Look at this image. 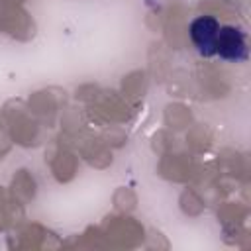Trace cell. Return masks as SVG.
Instances as JSON below:
<instances>
[{
	"label": "cell",
	"mask_w": 251,
	"mask_h": 251,
	"mask_svg": "<svg viewBox=\"0 0 251 251\" xmlns=\"http://www.w3.org/2000/svg\"><path fill=\"white\" fill-rule=\"evenodd\" d=\"M216 53L226 61H243L247 59L245 33L235 25H220L216 37Z\"/></svg>",
	"instance_id": "6da1fadb"
},
{
	"label": "cell",
	"mask_w": 251,
	"mask_h": 251,
	"mask_svg": "<svg viewBox=\"0 0 251 251\" xmlns=\"http://www.w3.org/2000/svg\"><path fill=\"white\" fill-rule=\"evenodd\" d=\"M220 31V22L212 16H198L190 24V39L198 53L210 57L216 53V37Z\"/></svg>",
	"instance_id": "7a4b0ae2"
}]
</instances>
